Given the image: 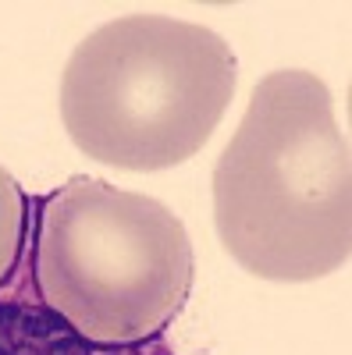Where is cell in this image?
Masks as SVG:
<instances>
[{
	"label": "cell",
	"mask_w": 352,
	"mask_h": 355,
	"mask_svg": "<svg viewBox=\"0 0 352 355\" xmlns=\"http://www.w3.org/2000/svg\"><path fill=\"white\" fill-rule=\"evenodd\" d=\"M235 82L239 57L214 28L125 15L72 50L61 121L85 157L121 171H164L207 146Z\"/></svg>",
	"instance_id": "3"
},
{
	"label": "cell",
	"mask_w": 352,
	"mask_h": 355,
	"mask_svg": "<svg viewBox=\"0 0 352 355\" xmlns=\"http://www.w3.org/2000/svg\"><path fill=\"white\" fill-rule=\"evenodd\" d=\"M0 355H128L90 345L50 306L22 295L0 299Z\"/></svg>",
	"instance_id": "4"
},
{
	"label": "cell",
	"mask_w": 352,
	"mask_h": 355,
	"mask_svg": "<svg viewBox=\"0 0 352 355\" xmlns=\"http://www.w3.org/2000/svg\"><path fill=\"white\" fill-rule=\"evenodd\" d=\"M33 202L36 199H28L22 185L0 167V291L11 288L22 270L28 224H33Z\"/></svg>",
	"instance_id": "5"
},
{
	"label": "cell",
	"mask_w": 352,
	"mask_h": 355,
	"mask_svg": "<svg viewBox=\"0 0 352 355\" xmlns=\"http://www.w3.org/2000/svg\"><path fill=\"white\" fill-rule=\"evenodd\" d=\"M25 263L36 302L107 352L157 341L196 277L185 224L103 178H72L33 202Z\"/></svg>",
	"instance_id": "2"
},
{
	"label": "cell",
	"mask_w": 352,
	"mask_h": 355,
	"mask_svg": "<svg viewBox=\"0 0 352 355\" xmlns=\"http://www.w3.org/2000/svg\"><path fill=\"white\" fill-rule=\"evenodd\" d=\"M153 355H171V352H167V348H157V352H153Z\"/></svg>",
	"instance_id": "6"
},
{
	"label": "cell",
	"mask_w": 352,
	"mask_h": 355,
	"mask_svg": "<svg viewBox=\"0 0 352 355\" xmlns=\"http://www.w3.org/2000/svg\"><path fill=\"white\" fill-rule=\"evenodd\" d=\"M214 224L263 281L328 277L352 256V153L335 96L303 68L260 78L214 167Z\"/></svg>",
	"instance_id": "1"
}]
</instances>
